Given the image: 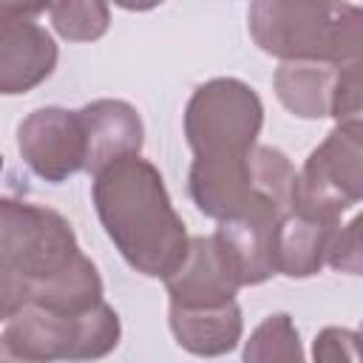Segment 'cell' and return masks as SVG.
I'll use <instances>...</instances> for the list:
<instances>
[{
  "mask_svg": "<svg viewBox=\"0 0 363 363\" xmlns=\"http://www.w3.org/2000/svg\"><path fill=\"white\" fill-rule=\"evenodd\" d=\"M91 199L119 255L147 278H167L187 255V227L176 213L159 167L125 156L94 173Z\"/></svg>",
  "mask_w": 363,
  "mask_h": 363,
  "instance_id": "1",
  "label": "cell"
},
{
  "mask_svg": "<svg viewBox=\"0 0 363 363\" xmlns=\"http://www.w3.org/2000/svg\"><path fill=\"white\" fill-rule=\"evenodd\" d=\"M0 267L28 284L37 306L79 303L102 281L57 210L11 196H0Z\"/></svg>",
  "mask_w": 363,
  "mask_h": 363,
  "instance_id": "2",
  "label": "cell"
},
{
  "mask_svg": "<svg viewBox=\"0 0 363 363\" xmlns=\"http://www.w3.org/2000/svg\"><path fill=\"white\" fill-rule=\"evenodd\" d=\"M247 23L252 43L281 62L346 65L363 54V11L352 3L255 0Z\"/></svg>",
  "mask_w": 363,
  "mask_h": 363,
  "instance_id": "3",
  "label": "cell"
},
{
  "mask_svg": "<svg viewBox=\"0 0 363 363\" xmlns=\"http://www.w3.org/2000/svg\"><path fill=\"white\" fill-rule=\"evenodd\" d=\"M9 346L37 363H88L108 357L122 337L119 315L111 303L85 312H51L26 303L6 320Z\"/></svg>",
  "mask_w": 363,
  "mask_h": 363,
  "instance_id": "4",
  "label": "cell"
},
{
  "mask_svg": "<svg viewBox=\"0 0 363 363\" xmlns=\"http://www.w3.org/2000/svg\"><path fill=\"white\" fill-rule=\"evenodd\" d=\"M264 125V102L252 85L235 77L201 82L184 108V139L193 159L247 156Z\"/></svg>",
  "mask_w": 363,
  "mask_h": 363,
  "instance_id": "5",
  "label": "cell"
},
{
  "mask_svg": "<svg viewBox=\"0 0 363 363\" xmlns=\"http://www.w3.org/2000/svg\"><path fill=\"white\" fill-rule=\"evenodd\" d=\"M292 182L295 167L286 153L269 145H255L247 156L193 159L187 173V193L204 216L227 221L261 193H272L289 201Z\"/></svg>",
  "mask_w": 363,
  "mask_h": 363,
  "instance_id": "6",
  "label": "cell"
},
{
  "mask_svg": "<svg viewBox=\"0 0 363 363\" xmlns=\"http://www.w3.org/2000/svg\"><path fill=\"white\" fill-rule=\"evenodd\" d=\"M363 199V122H337L295 170L289 207L326 224Z\"/></svg>",
  "mask_w": 363,
  "mask_h": 363,
  "instance_id": "7",
  "label": "cell"
},
{
  "mask_svg": "<svg viewBox=\"0 0 363 363\" xmlns=\"http://www.w3.org/2000/svg\"><path fill=\"white\" fill-rule=\"evenodd\" d=\"M272 85L281 105L301 119H360V60L346 65L281 62Z\"/></svg>",
  "mask_w": 363,
  "mask_h": 363,
  "instance_id": "8",
  "label": "cell"
},
{
  "mask_svg": "<svg viewBox=\"0 0 363 363\" xmlns=\"http://www.w3.org/2000/svg\"><path fill=\"white\" fill-rule=\"evenodd\" d=\"M48 3H0V96H20L43 85L60 48L40 17Z\"/></svg>",
  "mask_w": 363,
  "mask_h": 363,
  "instance_id": "9",
  "label": "cell"
},
{
  "mask_svg": "<svg viewBox=\"0 0 363 363\" xmlns=\"http://www.w3.org/2000/svg\"><path fill=\"white\" fill-rule=\"evenodd\" d=\"M23 162L45 182L60 184L85 170V130L79 111L45 105L17 125Z\"/></svg>",
  "mask_w": 363,
  "mask_h": 363,
  "instance_id": "10",
  "label": "cell"
},
{
  "mask_svg": "<svg viewBox=\"0 0 363 363\" xmlns=\"http://www.w3.org/2000/svg\"><path fill=\"white\" fill-rule=\"evenodd\" d=\"M164 286L170 295V306L207 309L235 301V292L244 284L233 255L213 233V235L190 238L184 261L176 267L173 275L164 278Z\"/></svg>",
  "mask_w": 363,
  "mask_h": 363,
  "instance_id": "11",
  "label": "cell"
},
{
  "mask_svg": "<svg viewBox=\"0 0 363 363\" xmlns=\"http://www.w3.org/2000/svg\"><path fill=\"white\" fill-rule=\"evenodd\" d=\"M85 130V173H99L116 159L136 156L145 145L139 111L125 99H94L79 108Z\"/></svg>",
  "mask_w": 363,
  "mask_h": 363,
  "instance_id": "12",
  "label": "cell"
},
{
  "mask_svg": "<svg viewBox=\"0 0 363 363\" xmlns=\"http://www.w3.org/2000/svg\"><path fill=\"white\" fill-rule=\"evenodd\" d=\"M167 323L176 343L196 357H221L233 352L244 332V318L238 301L207 309H167Z\"/></svg>",
  "mask_w": 363,
  "mask_h": 363,
  "instance_id": "13",
  "label": "cell"
},
{
  "mask_svg": "<svg viewBox=\"0 0 363 363\" xmlns=\"http://www.w3.org/2000/svg\"><path fill=\"white\" fill-rule=\"evenodd\" d=\"M337 224L295 213L292 207L278 218L272 235V269L286 278H312L326 264V244Z\"/></svg>",
  "mask_w": 363,
  "mask_h": 363,
  "instance_id": "14",
  "label": "cell"
},
{
  "mask_svg": "<svg viewBox=\"0 0 363 363\" xmlns=\"http://www.w3.org/2000/svg\"><path fill=\"white\" fill-rule=\"evenodd\" d=\"M241 363H306L295 320L286 312L264 318L244 343Z\"/></svg>",
  "mask_w": 363,
  "mask_h": 363,
  "instance_id": "15",
  "label": "cell"
},
{
  "mask_svg": "<svg viewBox=\"0 0 363 363\" xmlns=\"http://www.w3.org/2000/svg\"><path fill=\"white\" fill-rule=\"evenodd\" d=\"M54 31L62 40L71 43H94L99 40L111 26V9L99 0H65V3H48V11Z\"/></svg>",
  "mask_w": 363,
  "mask_h": 363,
  "instance_id": "16",
  "label": "cell"
},
{
  "mask_svg": "<svg viewBox=\"0 0 363 363\" xmlns=\"http://www.w3.org/2000/svg\"><path fill=\"white\" fill-rule=\"evenodd\" d=\"M360 335L346 326H323L312 343V363H357Z\"/></svg>",
  "mask_w": 363,
  "mask_h": 363,
  "instance_id": "17",
  "label": "cell"
},
{
  "mask_svg": "<svg viewBox=\"0 0 363 363\" xmlns=\"http://www.w3.org/2000/svg\"><path fill=\"white\" fill-rule=\"evenodd\" d=\"M326 264L349 272V275H360V218L354 216L346 227H335L326 244Z\"/></svg>",
  "mask_w": 363,
  "mask_h": 363,
  "instance_id": "18",
  "label": "cell"
},
{
  "mask_svg": "<svg viewBox=\"0 0 363 363\" xmlns=\"http://www.w3.org/2000/svg\"><path fill=\"white\" fill-rule=\"evenodd\" d=\"M28 301H31L28 284L14 272H9L6 267H0V323L11 320Z\"/></svg>",
  "mask_w": 363,
  "mask_h": 363,
  "instance_id": "19",
  "label": "cell"
},
{
  "mask_svg": "<svg viewBox=\"0 0 363 363\" xmlns=\"http://www.w3.org/2000/svg\"><path fill=\"white\" fill-rule=\"evenodd\" d=\"M0 363H37V360H28V357L17 354V352L9 346V340L0 335Z\"/></svg>",
  "mask_w": 363,
  "mask_h": 363,
  "instance_id": "20",
  "label": "cell"
}]
</instances>
